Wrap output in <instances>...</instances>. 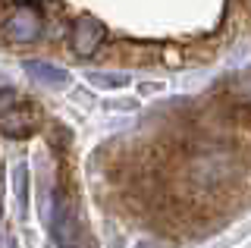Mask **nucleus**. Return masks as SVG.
Returning a JSON list of instances; mask_svg holds the SVG:
<instances>
[{
    "label": "nucleus",
    "instance_id": "nucleus-1",
    "mask_svg": "<svg viewBox=\"0 0 251 248\" xmlns=\"http://www.w3.org/2000/svg\"><path fill=\"white\" fill-rule=\"evenodd\" d=\"M50 232L60 248H82V229H78V220H75V204L66 192H57V198H53Z\"/></svg>",
    "mask_w": 251,
    "mask_h": 248
},
{
    "label": "nucleus",
    "instance_id": "nucleus-2",
    "mask_svg": "<svg viewBox=\"0 0 251 248\" xmlns=\"http://www.w3.org/2000/svg\"><path fill=\"white\" fill-rule=\"evenodd\" d=\"M3 35H6V41H16V44L31 41V38L41 35V16L35 10H28V6H16L3 22Z\"/></svg>",
    "mask_w": 251,
    "mask_h": 248
},
{
    "label": "nucleus",
    "instance_id": "nucleus-3",
    "mask_svg": "<svg viewBox=\"0 0 251 248\" xmlns=\"http://www.w3.org/2000/svg\"><path fill=\"white\" fill-rule=\"evenodd\" d=\"M100 38H104V25H100L98 19H91V16H82L73 25V50L78 57H91V53L98 50Z\"/></svg>",
    "mask_w": 251,
    "mask_h": 248
},
{
    "label": "nucleus",
    "instance_id": "nucleus-4",
    "mask_svg": "<svg viewBox=\"0 0 251 248\" xmlns=\"http://www.w3.org/2000/svg\"><path fill=\"white\" fill-rule=\"evenodd\" d=\"M28 73L35 75V79H41V82H50V85H63V82H66V75H63L60 69L44 66V63H28Z\"/></svg>",
    "mask_w": 251,
    "mask_h": 248
}]
</instances>
